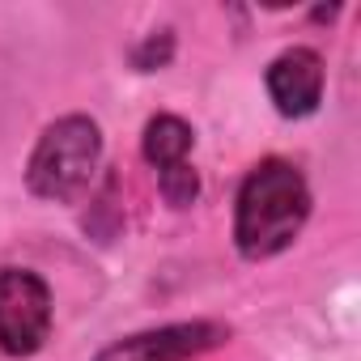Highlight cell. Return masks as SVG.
I'll list each match as a JSON object with an SVG mask.
<instances>
[{"label":"cell","mask_w":361,"mask_h":361,"mask_svg":"<svg viewBox=\"0 0 361 361\" xmlns=\"http://www.w3.org/2000/svg\"><path fill=\"white\" fill-rule=\"evenodd\" d=\"M310 217V188L293 161L264 157L238 188L234 243L243 259H272L289 251Z\"/></svg>","instance_id":"6da1fadb"},{"label":"cell","mask_w":361,"mask_h":361,"mask_svg":"<svg viewBox=\"0 0 361 361\" xmlns=\"http://www.w3.org/2000/svg\"><path fill=\"white\" fill-rule=\"evenodd\" d=\"M102 161V132L90 115H64L43 128L30 166H26V183L39 200H77Z\"/></svg>","instance_id":"7a4b0ae2"},{"label":"cell","mask_w":361,"mask_h":361,"mask_svg":"<svg viewBox=\"0 0 361 361\" xmlns=\"http://www.w3.org/2000/svg\"><path fill=\"white\" fill-rule=\"evenodd\" d=\"M51 336V289L30 268H0V348L30 357Z\"/></svg>","instance_id":"3957f363"},{"label":"cell","mask_w":361,"mask_h":361,"mask_svg":"<svg viewBox=\"0 0 361 361\" xmlns=\"http://www.w3.org/2000/svg\"><path fill=\"white\" fill-rule=\"evenodd\" d=\"M230 340V327L217 319H192V323H166L136 336H123L106 344L94 361H192Z\"/></svg>","instance_id":"277c9868"},{"label":"cell","mask_w":361,"mask_h":361,"mask_svg":"<svg viewBox=\"0 0 361 361\" xmlns=\"http://www.w3.org/2000/svg\"><path fill=\"white\" fill-rule=\"evenodd\" d=\"M268 94L285 119H306L323 102V56L310 47L281 51L268 64Z\"/></svg>","instance_id":"5b68a950"},{"label":"cell","mask_w":361,"mask_h":361,"mask_svg":"<svg viewBox=\"0 0 361 361\" xmlns=\"http://www.w3.org/2000/svg\"><path fill=\"white\" fill-rule=\"evenodd\" d=\"M192 145H196V132H192L188 119H178V115H153V119L145 123L140 149H145V161H149L157 174L188 166Z\"/></svg>","instance_id":"8992f818"},{"label":"cell","mask_w":361,"mask_h":361,"mask_svg":"<svg viewBox=\"0 0 361 361\" xmlns=\"http://www.w3.org/2000/svg\"><path fill=\"white\" fill-rule=\"evenodd\" d=\"M157 183H161V196H166L174 209H188V204H196V196H200V174H196L192 161L178 166V170L157 174Z\"/></svg>","instance_id":"52a82bcc"}]
</instances>
